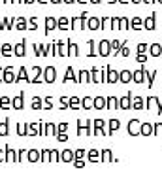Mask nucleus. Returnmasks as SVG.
I'll use <instances>...</instances> for the list:
<instances>
[{
	"label": "nucleus",
	"instance_id": "2eb2a0df",
	"mask_svg": "<svg viewBox=\"0 0 162 187\" xmlns=\"http://www.w3.org/2000/svg\"><path fill=\"white\" fill-rule=\"evenodd\" d=\"M83 106H85V108H90V106H92V98H85V100H83Z\"/></svg>",
	"mask_w": 162,
	"mask_h": 187
},
{
	"label": "nucleus",
	"instance_id": "f03ea898",
	"mask_svg": "<svg viewBox=\"0 0 162 187\" xmlns=\"http://www.w3.org/2000/svg\"><path fill=\"white\" fill-rule=\"evenodd\" d=\"M4 81H15V78H13V68L11 66L4 70Z\"/></svg>",
	"mask_w": 162,
	"mask_h": 187
},
{
	"label": "nucleus",
	"instance_id": "4be33fe9",
	"mask_svg": "<svg viewBox=\"0 0 162 187\" xmlns=\"http://www.w3.org/2000/svg\"><path fill=\"white\" fill-rule=\"evenodd\" d=\"M107 81H117V74L115 72H109V80Z\"/></svg>",
	"mask_w": 162,
	"mask_h": 187
},
{
	"label": "nucleus",
	"instance_id": "c9c22d12",
	"mask_svg": "<svg viewBox=\"0 0 162 187\" xmlns=\"http://www.w3.org/2000/svg\"><path fill=\"white\" fill-rule=\"evenodd\" d=\"M40 2H45V0H40Z\"/></svg>",
	"mask_w": 162,
	"mask_h": 187
},
{
	"label": "nucleus",
	"instance_id": "f704fd0d",
	"mask_svg": "<svg viewBox=\"0 0 162 187\" xmlns=\"http://www.w3.org/2000/svg\"><path fill=\"white\" fill-rule=\"evenodd\" d=\"M92 2H98V0H92Z\"/></svg>",
	"mask_w": 162,
	"mask_h": 187
},
{
	"label": "nucleus",
	"instance_id": "dca6fc26",
	"mask_svg": "<svg viewBox=\"0 0 162 187\" xmlns=\"http://www.w3.org/2000/svg\"><path fill=\"white\" fill-rule=\"evenodd\" d=\"M8 104H10V98H6V97L0 98V106H8Z\"/></svg>",
	"mask_w": 162,
	"mask_h": 187
},
{
	"label": "nucleus",
	"instance_id": "6ab92c4d",
	"mask_svg": "<svg viewBox=\"0 0 162 187\" xmlns=\"http://www.w3.org/2000/svg\"><path fill=\"white\" fill-rule=\"evenodd\" d=\"M28 132H30V134H38V127L30 125V127H28Z\"/></svg>",
	"mask_w": 162,
	"mask_h": 187
},
{
	"label": "nucleus",
	"instance_id": "473e14b6",
	"mask_svg": "<svg viewBox=\"0 0 162 187\" xmlns=\"http://www.w3.org/2000/svg\"><path fill=\"white\" fill-rule=\"evenodd\" d=\"M4 159H6V157H4V153H2V151H0V161H4Z\"/></svg>",
	"mask_w": 162,
	"mask_h": 187
},
{
	"label": "nucleus",
	"instance_id": "f8f14e48",
	"mask_svg": "<svg viewBox=\"0 0 162 187\" xmlns=\"http://www.w3.org/2000/svg\"><path fill=\"white\" fill-rule=\"evenodd\" d=\"M89 27L90 29H96L98 27V19H89Z\"/></svg>",
	"mask_w": 162,
	"mask_h": 187
},
{
	"label": "nucleus",
	"instance_id": "4468645a",
	"mask_svg": "<svg viewBox=\"0 0 162 187\" xmlns=\"http://www.w3.org/2000/svg\"><path fill=\"white\" fill-rule=\"evenodd\" d=\"M121 80H123V81H130V74H128V72H123V74H121Z\"/></svg>",
	"mask_w": 162,
	"mask_h": 187
},
{
	"label": "nucleus",
	"instance_id": "72a5a7b5",
	"mask_svg": "<svg viewBox=\"0 0 162 187\" xmlns=\"http://www.w3.org/2000/svg\"><path fill=\"white\" fill-rule=\"evenodd\" d=\"M25 2H27V4H32V2H34V0H25Z\"/></svg>",
	"mask_w": 162,
	"mask_h": 187
},
{
	"label": "nucleus",
	"instance_id": "1a4fd4ad",
	"mask_svg": "<svg viewBox=\"0 0 162 187\" xmlns=\"http://www.w3.org/2000/svg\"><path fill=\"white\" fill-rule=\"evenodd\" d=\"M2 134H8V121L0 123V136H2Z\"/></svg>",
	"mask_w": 162,
	"mask_h": 187
},
{
	"label": "nucleus",
	"instance_id": "0eeeda50",
	"mask_svg": "<svg viewBox=\"0 0 162 187\" xmlns=\"http://www.w3.org/2000/svg\"><path fill=\"white\" fill-rule=\"evenodd\" d=\"M0 49H2V51H0V55H11V53H13V51H11V45H8V43H4Z\"/></svg>",
	"mask_w": 162,
	"mask_h": 187
},
{
	"label": "nucleus",
	"instance_id": "9d476101",
	"mask_svg": "<svg viewBox=\"0 0 162 187\" xmlns=\"http://www.w3.org/2000/svg\"><path fill=\"white\" fill-rule=\"evenodd\" d=\"M38 155H40L38 151H28V159H30V161H38V159H40Z\"/></svg>",
	"mask_w": 162,
	"mask_h": 187
},
{
	"label": "nucleus",
	"instance_id": "e433bc0d",
	"mask_svg": "<svg viewBox=\"0 0 162 187\" xmlns=\"http://www.w3.org/2000/svg\"><path fill=\"white\" fill-rule=\"evenodd\" d=\"M53 2H59V0H53Z\"/></svg>",
	"mask_w": 162,
	"mask_h": 187
},
{
	"label": "nucleus",
	"instance_id": "7c9ffc66",
	"mask_svg": "<svg viewBox=\"0 0 162 187\" xmlns=\"http://www.w3.org/2000/svg\"><path fill=\"white\" fill-rule=\"evenodd\" d=\"M32 104H34V108H38V106H40V100H38V98H34V100H32Z\"/></svg>",
	"mask_w": 162,
	"mask_h": 187
},
{
	"label": "nucleus",
	"instance_id": "6e6552de",
	"mask_svg": "<svg viewBox=\"0 0 162 187\" xmlns=\"http://www.w3.org/2000/svg\"><path fill=\"white\" fill-rule=\"evenodd\" d=\"M55 27H57L55 19H47V21H45V29H47V30H51V29H55Z\"/></svg>",
	"mask_w": 162,
	"mask_h": 187
},
{
	"label": "nucleus",
	"instance_id": "aec40b11",
	"mask_svg": "<svg viewBox=\"0 0 162 187\" xmlns=\"http://www.w3.org/2000/svg\"><path fill=\"white\" fill-rule=\"evenodd\" d=\"M59 27H60V29H62V27L66 29V27H68V21H66V19H60V21H59Z\"/></svg>",
	"mask_w": 162,
	"mask_h": 187
},
{
	"label": "nucleus",
	"instance_id": "ddd939ff",
	"mask_svg": "<svg viewBox=\"0 0 162 187\" xmlns=\"http://www.w3.org/2000/svg\"><path fill=\"white\" fill-rule=\"evenodd\" d=\"M62 159L64 161H72V151H64L62 153Z\"/></svg>",
	"mask_w": 162,
	"mask_h": 187
},
{
	"label": "nucleus",
	"instance_id": "393cba45",
	"mask_svg": "<svg viewBox=\"0 0 162 187\" xmlns=\"http://www.w3.org/2000/svg\"><path fill=\"white\" fill-rule=\"evenodd\" d=\"M66 127H68L66 123H60V125H59V132H64V130H66Z\"/></svg>",
	"mask_w": 162,
	"mask_h": 187
},
{
	"label": "nucleus",
	"instance_id": "b1692460",
	"mask_svg": "<svg viewBox=\"0 0 162 187\" xmlns=\"http://www.w3.org/2000/svg\"><path fill=\"white\" fill-rule=\"evenodd\" d=\"M94 104H96L98 108H102V106H104V98H96V100H94Z\"/></svg>",
	"mask_w": 162,
	"mask_h": 187
},
{
	"label": "nucleus",
	"instance_id": "cd10ccee",
	"mask_svg": "<svg viewBox=\"0 0 162 187\" xmlns=\"http://www.w3.org/2000/svg\"><path fill=\"white\" fill-rule=\"evenodd\" d=\"M140 25H142V21H138V19H134V23H132V27H134V29H138V27H140Z\"/></svg>",
	"mask_w": 162,
	"mask_h": 187
},
{
	"label": "nucleus",
	"instance_id": "20e7f679",
	"mask_svg": "<svg viewBox=\"0 0 162 187\" xmlns=\"http://www.w3.org/2000/svg\"><path fill=\"white\" fill-rule=\"evenodd\" d=\"M15 55H19V57H23L25 55V42H21L19 45H15V51H13Z\"/></svg>",
	"mask_w": 162,
	"mask_h": 187
},
{
	"label": "nucleus",
	"instance_id": "2f4dec72",
	"mask_svg": "<svg viewBox=\"0 0 162 187\" xmlns=\"http://www.w3.org/2000/svg\"><path fill=\"white\" fill-rule=\"evenodd\" d=\"M2 78H4V72H2V68H0V81H2Z\"/></svg>",
	"mask_w": 162,
	"mask_h": 187
},
{
	"label": "nucleus",
	"instance_id": "a211bd4d",
	"mask_svg": "<svg viewBox=\"0 0 162 187\" xmlns=\"http://www.w3.org/2000/svg\"><path fill=\"white\" fill-rule=\"evenodd\" d=\"M121 108H128V97H125V98L121 100Z\"/></svg>",
	"mask_w": 162,
	"mask_h": 187
},
{
	"label": "nucleus",
	"instance_id": "f257e3e1",
	"mask_svg": "<svg viewBox=\"0 0 162 187\" xmlns=\"http://www.w3.org/2000/svg\"><path fill=\"white\" fill-rule=\"evenodd\" d=\"M43 80H45V81H53V80H55V70H53V68H47V70L43 72Z\"/></svg>",
	"mask_w": 162,
	"mask_h": 187
},
{
	"label": "nucleus",
	"instance_id": "a878e982",
	"mask_svg": "<svg viewBox=\"0 0 162 187\" xmlns=\"http://www.w3.org/2000/svg\"><path fill=\"white\" fill-rule=\"evenodd\" d=\"M109 125H111V130H115V129H117V127H119V123H117V121H115V119H113V121H111Z\"/></svg>",
	"mask_w": 162,
	"mask_h": 187
},
{
	"label": "nucleus",
	"instance_id": "c85d7f7f",
	"mask_svg": "<svg viewBox=\"0 0 162 187\" xmlns=\"http://www.w3.org/2000/svg\"><path fill=\"white\" fill-rule=\"evenodd\" d=\"M19 78H21V80H25V78H27V74H25V68H21V72H19Z\"/></svg>",
	"mask_w": 162,
	"mask_h": 187
},
{
	"label": "nucleus",
	"instance_id": "39448f33",
	"mask_svg": "<svg viewBox=\"0 0 162 187\" xmlns=\"http://www.w3.org/2000/svg\"><path fill=\"white\" fill-rule=\"evenodd\" d=\"M13 108H15V110H21V108H23V95H17V97L13 98Z\"/></svg>",
	"mask_w": 162,
	"mask_h": 187
},
{
	"label": "nucleus",
	"instance_id": "5701e85b",
	"mask_svg": "<svg viewBox=\"0 0 162 187\" xmlns=\"http://www.w3.org/2000/svg\"><path fill=\"white\" fill-rule=\"evenodd\" d=\"M151 51H153V55H158V53H160V48H158V45H153Z\"/></svg>",
	"mask_w": 162,
	"mask_h": 187
},
{
	"label": "nucleus",
	"instance_id": "7ed1b4c3",
	"mask_svg": "<svg viewBox=\"0 0 162 187\" xmlns=\"http://www.w3.org/2000/svg\"><path fill=\"white\" fill-rule=\"evenodd\" d=\"M109 48H111L109 42H102V43H100V55H107V53H109Z\"/></svg>",
	"mask_w": 162,
	"mask_h": 187
},
{
	"label": "nucleus",
	"instance_id": "bb28decb",
	"mask_svg": "<svg viewBox=\"0 0 162 187\" xmlns=\"http://www.w3.org/2000/svg\"><path fill=\"white\" fill-rule=\"evenodd\" d=\"M96 155H98V153H96V151H90V153H89V157H90V161H92V159H94V161H96V159H98V157H96Z\"/></svg>",
	"mask_w": 162,
	"mask_h": 187
},
{
	"label": "nucleus",
	"instance_id": "f3484780",
	"mask_svg": "<svg viewBox=\"0 0 162 187\" xmlns=\"http://www.w3.org/2000/svg\"><path fill=\"white\" fill-rule=\"evenodd\" d=\"M70 106H72V108L79 106V100H77V98H70Z\"/></svg>",
	"mask_w": 162,
	"mask_h": 187
},
{
	"label": "nucleus",
	"instance_id": "423d86ee",
	"mask_svg": "<svg viewBox=\"0 0 162 187\" xmlns=\"http://www.w3.org/2000/svg\"><path fill=\"white\" fill-rule=\"evenodd\" d=\"M138 130H140V123L130 121V134H138Z\"/></svg>",
	"mask_w": 162,
	"mask_h": 187
},
{
	"label": "nucleus",
	"instance_id": "412c9836",
	"mask_svg": "<svg viewBox=\"0 0 162 187\" xmlns=\"http://www.w3.org/2000/svg\"><path fill=\"white\" fill-rule=\"evenodd\" d=\"M28 27H30V29H32V30H36V29H38V23H36V21H34V19H32V21H30V23H28Z\"/></svg>",
	"mask_w": 162,
	"mask_h": 187
},
{
	"label": "nucleus",
	"instance_id": "c756f323",
	"mask_svg": "<svg viewBox=\"0 0 162 187\" xmlns=\"http://www.w3.org/2000/svg\"><path fill=\"white\" fill-rule=\"evenodd\" d=\"M87 78H89V74L87 72H81V81H87Z\"/></svg>",
	"mask_w": 162,
	"mask_h": 187
},
{
	"label": "nucleus",
	"instance_id": "9b49d317",
	"mask_svg": "<svg viewBox=\"0 0 162 187\" xmlns=\"http://www.w3.org/2000/svg\"><path fill=\"white\" fill-rule=\"evenodd\" d=\"M27 27V21L25 19H17V29H25Z\"/></svg>",
	"mask_w": 162,
	"mask_h": 187
}]
</instances>
